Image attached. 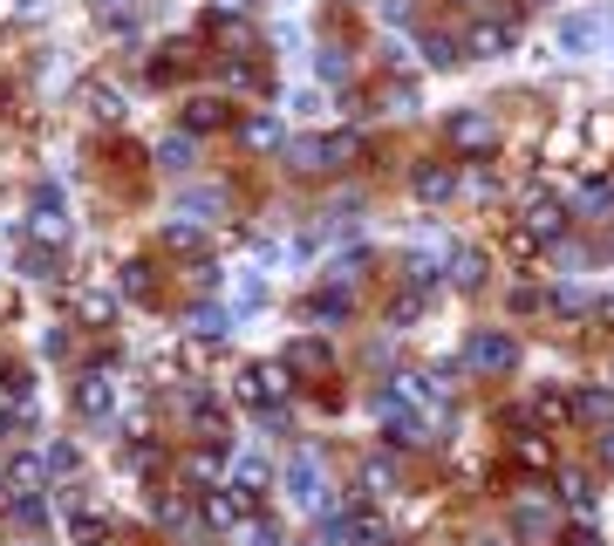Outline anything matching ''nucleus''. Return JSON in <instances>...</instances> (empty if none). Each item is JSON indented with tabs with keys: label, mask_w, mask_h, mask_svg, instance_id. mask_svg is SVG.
<instances>
[{
	"label": "nucleus",
	"mask_w": 614,
	"mask_h": 546,
	"mask_svg": "<svg viewBox=\"0 0 614 546\" xmlns=\"http://www.w3.org/2000/svg\"><path fill=\"white\" fill-rule=\"evenodd\" d=\"M363 158V137H287V171L294 178H321V171H342Z\"/></svg>",
	"instance_id": "obj_1"
},
{
	"label": "nucleus",
	"mask_w": 614,
	"mask_h": 546,
	"mask_svg": "<svg viewBox=\"0 0 614 546\" xmlns=\"http://www.w3.org/2000/svg\"><path fill=\"white\" fill-rule=\"evenodd\" d=\"M287 389H294L287 362H246V369H240V383H233V397H240V403H253V410H267V417H280Z\"/></svg>",
	"instance_id": "obj_2"
},
{
	"label": "nucleus",
	"mask_w": 614,
	"mask_h": 546,
	"mask_svg": "<svg viewBox=\"0 0 614 546\" xmlns=\"http://www.w3.org/2000/svg\"><path fill=\"white\" fill-rule=\"evenodd\" d=\"M444 144H451V158H492L499 150V117L492 110H451V123H444Z\"/></svg>",
	"instance_id": "obj_3"
},
{
	"label": "nucleus",
	"mask_w": 614,
	"mask_h": 546,
	"mask_svg": "<svg viewBox=\"0 0 614 546\" xmlns=\"http://www.w3.org/2000/svg\"><path fill=\"white\" fill-rule=\"evenodd\" d=\"M116 397H123V383L110 369H83V376L69 383V403H75V417H83V424H102L116 410Z\"/></svg>",
	"instance_id": "obj_4"
},
{
	"label": "nucleus",
	"mask_w": 614,
	"mask_h": 546,
	"mask_svg": "<svg viewBox=\"0 0 614 546\" xmlns=\"http://www.w3.org/2000/svg\"><path fill=\"white\" fill-rule=\"evenodd\" d=\"M512 362H519V342H512L505 328H471V342H465V369H478V376H505Z\"/></svg>",
	"instance_id": "obj_5"
},
{
	"label": "nucleus",
	"mask_w": 614,
	"mask_h": 546,
	"mask_svg": "<svg viewBox=\"0 0 614 546\" xmlns=\"http://www.w3.org/2000/svg\"><path fill=\"white\" fill-rule=\"evenodd\" d=\"M69 232H75V226H69V213H62V198H56V192H35L28 240H35V246H48V253H62V246H69Z\"/></svg>",
	"instance_id": "obj_6"
},
{
	"label": "nucleus",
	"mask_w": 614,
	"mask_h": 546,
	"mask_svg": "<svg viewBox=\"0 0 614 546\" xmlns=\"http://www.w3.org/2000/svg\"><path fill=\"white\" fill-rule=\"evenodd\" d=\"M205 519H212L219 533H233V526H246V519H253V492H246L240 478H225V485H212V492H205Z\"/></svg>",
	"instance_id": "obj_7"
},
{
	"label": "nucleus",
	"mask_w": 614,
	"mask_h": 546,
	"mask_svg": "<svg viewBox=\"0 0 614 546\" xmlns=\"http://www.w3.org/2000/svg\"><path fill=\"white\" fill-rule=\"evenodd\" d=\"M512 21H471V35H465V62H499L512 56Z\"/></svg>",
	"instance_id": "obj_8"
},
{
	"label": "nucleus",
	"mask_w": 614,
	"mask_h": 546,
	"mask_svg": "<svg viewBox=\"0 0 614 546\" xmlns=\"http://www.w3.org/2000/svg\"><path fill=\"white\" fill-rule=\"evenodd\" d=\"M409 192H417L423 205H451V192H457V165H444V158H423L417 171H409Z\"/></svg>",
	"instance_id": "obj_9"
},
{
	"label": "nucleus",
	"mask_w": 614,
	"mask_h": 546,
	"mask_svg": "<svg viewBox=\"0 0 614 546\" xmlns=\"http://www.w3.org/2000/svg\"><path fill=\"white\" fill-rule=\"evenodd\" d=\"M280 362H287V376H307V383H315V376L335 369V349H328L321 335H300V342H287V355H280Z\"/></svg>",
	"instance_id": "obj_10"
},
{
	"label": "nucleus",
	"mask_w": 614,
	"mask_h": 546,
	"mask_svg": "<svg viewBox=\"0 0 614 546\" xmlns=\"http://www.w3.org/2000/svg\"><path fill=\"white\" fill-rule=\"evenodd\" d=\"M321 492H328L321 458H307V451H300V458L287 464V499H294V506H321Z\"/></svg>",
	"instance_id": "obj_11"
},
{
	"label": "nucleus",
	"mask_w": 614,
	"mask_h": 546,
	"mask_svg": "<svg viewBox=\"0 0 614 546\" xmlns=\"http://www.w3.org/2000/svg\"><path fill=\"white\" fill-rule=\"evenodd\" d=\"M512 464H519V472H553L560 451H553L547 430H526V437H512Z\"/></svg>",
	"instance_id": "obj_12"
},
{
	"label": "nucleus",
	"mask_w": 614,
	"mask_h": 546,
	"mask_svg": "<svg viewBox=\"0 0 614 546\" xmlns=\"http://www.w3.org/2000/svg\"><path fill=\"white\" fill-rule=\"evenodd\" d=\"M519 232H532V246H540V240H560V232H567V205H553V198L526 205V226H519Z\"/></svg>",
	"instance_id": "obj_13"
},
{
	"label": "nucleus",
	"mask_w": 614,
	"mask_h": 546,
	"mask_svg": "<svg viewBox=\"0 0 614 546\" xmlns=\"http://www.w3.org/2000/svg\"><path fill=\"white\" fill-rule=\"evenodd\" d=\"M116 294H123V301H137V307L158 301V274H150V259H131V267L116 274Z\"/></svg>",
	"instance_id": "obj_14"
},
{
	"label": "nucleus",
	"mask_w": 614,
	"mask_h": 546,
	"mask_svg": "<svg viewBox=\"0 0 614 546\" xmlns=\"http://www.w3.org/2000/svg\"><path fill=\"white\" fill-rule=\"evenodd\" d=\"M512 533H519V539H547L553 533V506L547 499H519V506H512Z\"/></svg>",
	"instance_id": "obj_15"
},
{
	"label": "nucleus",
	"mask_w": 614,
	"mask_h": 546,
	"mask_svg": "<svg viewBox=\"0 0 614 546\" xmlns=\"http://www.w3.org/2000/svg\"><path fill=\"white\" fill-rule=\"evenodd\" d=\"M69 546H110V519L102 512H83L69 499Z\"/></svg>",
	"instance_id": "obj_16"
},
{
	"label": "nucleus",
	"mask_w": 614,
	"mask_h": 546,
	"mask_svg": "<svg viewBox=\"0 0 614 546\" xmlns=\"http://www.w3.org/2000/svg\"><path fill=\"white\" fill-rule=\"evenodd\" d=\"M225 123H233V110H225L219 96H192L185 102V130H198V137H205V130H225Z\"/></svg>",
	"instance_id": "obj_17"
},
{
	"label": "nucleus",
	"mask_w": 614,
	"mask_h": 546,
	"mask_svg": "<svg viewBox=\"0 0 614 546\" xmlns=\"http://www.w3.org/2000/svg\"><path fill=\"white\" fill-rule=\"evenodd\" d=\"M444 274H451V280H457V288H465V294H478V288H484V253L457 246V253L444 259Z\"/></svg>",
	"instance_id": "obj_18"
},
{
	"label": "nucleus",
	"mask_w": 614,
	"mask_h": 546,
	"mask_svg": "<svg viewBox=\"0 0 614 546\" xmlns=\"http://www.w3.org/2000/svg\"><path fill=\"white\" fill-rule=\"evenodd\" d=\"M396 485H403V464L396 458H369L363 464V492H369V499H390Z\"/></svg>",
	"instance_id": "obj_19"
},
{
	"label": "nucleus",
	"mask_w": 614,
	"mask_h": 546,
	"mask_svg": "<svg viewBox=\"0 0 614 546\" xmlns=\"http://www.w3.org/2000/svg\"><path fill=\"white\" fill-rule=\"evenodd\" d=\"M307 321H315V328H335V321H348V294H342V288H321L315 301H307Z\"/></svg>",
	"instance_id": "obj_20"
},
{
	"label": "nucleus",
	"mask_w": 614,
	"mask_h": 546,
	"mask_svg": "<svg viewBox=\"0 0 614 546\" xmlns=\"http://www.w3.org/2000/svg\"><path fill=\"white\" fill-rule=\"evenodd\" d=\"M567 410H574V417H587V424H607L614 417V397H607V389H580Z\"/></svg>",
	"instance_id": "obj_21"
},
{
	"label": "nucleus",
	"mask_w": 614,
	"mask_h": 546,
	"mask_svg": "<svg viewBox=\"0 0 614 546\" xmlns=\"http://www.w3.org/2000/svg\"><path fill=\"white\" fill-rule=\"evenodd\" d=\"M315 75H321V83H348V75H355V56H348V48H321V56H315Z\"/></svg>",
	"instance_id": "obj_22"
},
{
	"label": "nucleus",
	"mask_w": 614,
	"mask_h": 546,
	"mask_svg": "<svg viewBox=\"0 0 614 546\" xmlns=\"http://www.w3.org/2000/svg\"><path fill=\"white\" fill-rule=\"evenodd\" d=\"M376 110L382 117H409V110H417V83H390V89L376 96Z\"/></svg>",
	"instance_id": "obj_23"
},
{
	"label": "nucleus",
	"mask_w": 614,
	"mask_h": 546,
	"mask_svg": "<svg viewBox=\"0 0 614 546\" xmlns=\"http://www.w3.org/2000/svg\"><path fill=\"white\" fill-rule=\"evenodd\" d=\"M75 315H83L89 328H110L116 321V301L110 294H75Z\"/></svg>",
	"instance_id": "obj_24"
},
{
	"label": "nucleus",
	"mask_w": 614,
	"mask_h": 546,
	"mask_svg": "<svg viewBox=\"0 0 614 546\" xmlns=\"http://www.w3.org/2000/svg\"><path fill=\"white\" fill-rule=\"evenodd\" d=\"M185 472H192L205 492H212V485H225V464H219V451H192V458H185Z\"/></svg>",
	"instance_id": "obj_25"
},
{
	"label": "nucleus",
	"mask_w": 614,
	"mask_h": 546,
	"mask_svg": "<svg viewBox=\"0 0 614 546\" xmlns=\"http://www.w3.org/2000/svg\"><path fill=\"white\" fill-rule=\"evenodd\" d=\"M158 171H177V178H185V171H192V137H164V144H158Z\"/></svg>",
	"instance_id": "obj_26"
},
{
	"label": "nucleus",
	"mask_w": 614,
	"mask_h": 546,
	"mask_svg": "<svg viewBox=\"0 0 614 546\" xmlns=\"http://www.w3.org/2000/svg\"><path fill=\"white\" fill-rule=\"evenodd\" d=\"M225 328H233V321H225V307H198V315H192L198 342H225Z\"/></svg>",
	"instance_id": "obj_27"
},
{
	"label": "nucleus",
	"mask_w": 614,
	"mask_h": 546,
	"mask_svg": "<svg viewBox=\"0 0 614 546\" xmlns=\"http://www.w3.org/2000/svg\"><path fill=\"white\" fill-rule=\"evenodd\" d=\"M164 246H171V253H198V246H205V232H198L192 219H171V226H164Z\"/></svg>",
	"instance_id": "obj_28"
},
{
	"label": "nucleus",
	"mask_w": 614,
	"mask_h": 546,
	"mask_svg": "<svg viewBox=\"0 0 614 546\" xmlns=\"http://www.w3.org/2000/svg\"><path fill=\"white\" fill-rule=\"evenodd\" d=\"M560 492H567L574 512H594V478H587V472H567V478H560Z\"/></svg>",
	"instance_id": "obj_29"
},
{
	"label": "nucleus",
	"mask_w": 614,
	"mask_h": 546,
	"mask_svg": "<svg viewBox=\"0 0 614 546\" xmlns=\"http://www.w3.org/2000/svg\"><path fill=\"white\" fill-rule=\"evenodd\" d=\"M601 35V21H587V14H574V21H560V48H587Z\"/></svg>",
	"instance_id": "obj_30"
},
{
	"label": "nucleus",
	"mask_w": 614,
	"mask_h": 546,
	"mask_svg": "<svg viewBox=\"0 0 614 546\" xmlns=\"http://www.w3.org/2000/svg\"><path fill=\"white\" fill-rule=\"evenodd\" d=\"M89 110H96L102 123H116V117H123V102H116V89H110V83H89Z\"/></svg>",
	"instance_id": "obj_31"
},
{
	"label": "nucleus",
	"mask_w": 614,
	"mask_h": 546,
	"mask_svg": "<svg viewBox=\"0 0 614 546\" xmlns=\"http://www.w3.org/2000/svg\"><path fill=\"white\" fill-rule=\"evenodd\" d=\"M417 315H423V288H409V294H396V301H390V328L417 321Z\"/></svg>",
	"instance_id": "obj_32"
},
{
	"label": "nucleus",
	"mask_w": 614,
	"mask_h": 546,
	"mask_svg": "<svg viewBox=\"0 0 614 546\" xmlns=\"http://www.w3.org/2000/svg\"><path fill=\"white\" fill-rule=\"evenodd\" d=\"M376 14L390 21V28H409V21H417V0H376Z\"/></svg>",
	"instance_id": "obj_33"
},
{
	"label": "nucleus",
	"mask_w": 614,
	"mask_h": 546,
	"mask_svg": "<svg viewBox=\"0 0 614 546\" xmlns=\"http://www.w3.org/2000/svg\"><path fill=\"white\" fill-rule=\"evenodd\" d=\"M123 464H131V472L144 478V472H158V445H144V437H137V445L131 451H123Z\"/></svg>",
	"instance_id": "obj_34"
},
{
	"label": "nucleus",
	"mask_w": 614,
	"mask_h": 546,
	"mask_svg": "<svg viewBox=\"0 0 614 546\" xmlns=\"http://www.w3.org/2000/svg\"><path fill=\"white\" fill-rule=\"evenodd\" d=\"M8 485H14V492L41 485V464H35V458H14V464H8Z\"/></svg>",
	"instance_id": "obj_35"
},
{
	"label": "nucleus",
	"mask_w": 614,
	"mask_h": 546,
	"mask_svg": "<svg viewBox=\"0 0 614 546\" xmlns=\"http://www.w3.org/2000/svg\"><path fill=\"white\" fill-rule=\"evenodd\" d=\"M0 389H8V397H28V369L8 362V355H0Z\"/></svg>",
	"instance_id": "obj_36"
},
{
	"label": "nucleus",
	"mask_w": 614,
	"mask_h": 546,
	"mask_svg": "<svg viewBox=\"0 0 614 546\" xmlns=\"http://www.w3.org/2000/svg\"><path fill=\"white\" fill-rule=\"evenodd\" d=\"M273 137H280V123H273V117H253V123H246V144H253V150H267Z\"/></svg>",
	"instance_id": "obj_37"
},
{
	"label": "nucleus",
	"mask_w": 614,
	"mask_h": 546,
	"mask_svg": "<svg viewBox=\"0 0 614 546\" xmlns=\"http://www.w3.org/2000/svg\"><path fill=\"white\" fill-rule=\"evenodd\" d=\"M48 472H75V464H83V451H75V445H48Z\"/></svg>",
	"instance_id": "obj_38"
},
{
	"label": "nucleus",
	"mask_w": 614,
	"mask_h": 546,
	"mask_svg": "<svg viewBox=\"0 0 614 546\" xmlns=\"http://www.w3.org/2000/svg\"><path fill=\"white\" fill-rule=\"evenodd\" d=\"M560 546H601V533H594V526H574V533L560 539Z\"/></svg>",
	"instance_id": "obj_39"
},
{
	"label": "nucleus",
	"mask_w": 614,
	"mask_h": 546,
	"mask_svg": "<svg viewBox=\"0 0 614 546\" xmlns=\"http://www.w3.org/2000/svg\"><path fill=\"white\" fill-rule=\"evenodd\" d=\"M246 8H253V0H212V14H233V21H240Z\"/></svg>",
	"instance_id": "obj_40"
},
{
	"label": "nucleus",
	"mask_w": 614,
	"mask_h": 546,
	"mask_svg": "<svg viewBox=\"0 0 614 546\" xmlns=\"http://www.w3.org/2000/svg\"><path fill=\"white\" fill-rule=\"evenodd\" d=\"M601 464H614V424L601 430Z\"/></svg>",
	"instance_id": "obj_41"
},
{
	"label": "nucleus",
	"mask_w": 614,
	"mask_h": 546,
	"mask_svg": "<svg viewBox=\"0 0 614 546\" xmlns=\"http://www.w3.org/2000/svg\"><path fill=\"white\" fill-rule=\"evenodd\" d=\"M14 424H21V417H14V410H0V437H8V430H14Z\"/></svg>",
	"instance_id": "obj_42"
}]
</instances>
